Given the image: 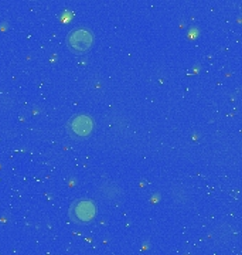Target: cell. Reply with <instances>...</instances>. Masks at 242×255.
Masks as SVG:
<instances>
[{
	"label": "cell",
	"instance_id": "obj_3",
	"mask_svg": "<svg viewBox=\"0 0 242 255\" xmlns=\"http://www.w3.org/2000/svg\"><path fill=\"white\" fill-rule=\"evenodd\" d=\"M70 128L72 133L77 136H88L94 129V122L87 115H77L70 122Z\"/></svg>",
	"mask_w": 242,
	"mask_h": 255
},
{
	"label": "cell",
	"instance_id": "obj_1",
	"mask_svg": "<svg viewBox=\"0 0 242 255\" xmlns=\"http://www.w3.org/2000/svg\"><path fill=\"white\" fill-rule=\"evenodd\" d=\"M94 43V36L87 28H75L67 36V44L74 53L88 51Z\"/></svg>",
	"mask_w": 242,
	"mask_h": 255
},
{
	"label": "cell",
	"instance_id": "obj_2",
	"mask_svg": "<svg viewBox=\"0 0 242 255\" xmlns=\"http://www.w3.org/2000/svg\"><path fill=\"white\" fill-rule=\"evenodd\" d=\"M71 216L75 221L81 223H88L92 221L97 216V206L91 200H80L77 201L71 209Z\"/></svg>",
	"mask_w": 242,
	"mask_h": 255
}]
</instances>
